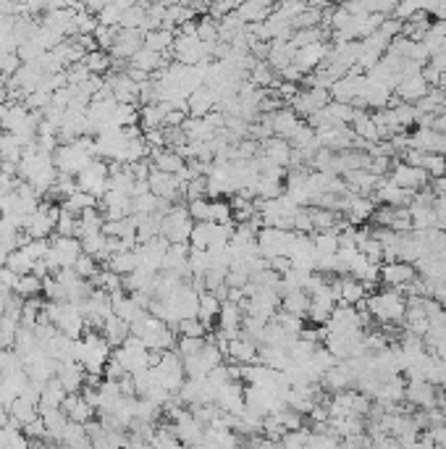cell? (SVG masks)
I'll return each mask as SVG.
<instances>
[{"label":"cell","instance_id":"obj_42","mask_svg":"<svg viewBox=\"0 0 446 449\" xmlns=\"http://www.w3.org/2000/svg\"><path fill=\"white\" fill-rule=\"evenodd\" d=\"M6 265H8L11 271H16L19 276H24V274H32V268H35V260H32V258H29V255H26L21 247H16L13 252H8V263H6Z\"/></svg>","mask_w":446,"mask_h":449},{"label":"cell","instance_id":"obj_40","mask_svg":"<svg viewBox=\"0 0 446 449\" xmlns=\"http://www.w3.org/2000/svg\"><path fill=\"white\" fill-rule=\"evenodd\" d=\"M396 93L402 95L405 100H420L423 95L428 93V87H425V79H423V77H412V79L407 77V79L399 84V90H396Z\"/></svg>","mask_w":446,"mask_h":449},{"label":"cell","instance_id":"obj_41","mask_svg":"<svg viewBox=\"0 0 446 449\" xmlns=\"http://www.w3.org/2000/svg\"><path fill=\"white\" fill-rule=\"evenodd\" d=\"M77 213H71L68 208L61 205V213H58V221H55V234L61 237H77Z\"/></svg>","mask_w":446,"mask_h":449},{"label":"cell","instance_id":"obj_31","mask_svg":"<svg viewBox=\"0 0 446 449\" xmlns=\"http://www.w3.org/2000/svg\"><path fill=\"white\" fill-rule=\"evenodd\" d=\"M66 392L64 383L58 381L55 376H52L50 381H45V386H42V399H39V405H50V408H61L66 399Z\"/></svg>","mask_w":446,"mask_h":449},{"label":"cell","instance_id":"obj_7","mask_svg":"<svg viewBox=\"0 0 446 449\" xmlns=\"http://www.w3.org/2000/svg\"><path fill=\"white\" fill-rule=\"evenodd\" d=\"M380 281L389 284L391 289H399L405 294V289L415 281V268L407 260H389L380 268Z\"/></svg>","mask_w":446,"mask_h":449},{"label":"cell","instance_id":"obj_1","mask_svg":"<svg viewBox=\"0 0 446 449\" xmlns=\"http://www.w3.org/2000/svg\"><path fill=\"white\" fill-rule=\"evenodd\" d=\"M367 310H370V316L383 321V323H394V321H402L405 318L407 300L399 289L380 292V294H373L367 300Z\"/></svg>","mask_w":446,"mask_h":449},{"label":"cell","instance_id":"obj_21","mask_svg":"<svg viewBox=\"0 0 446 449\" xmlns=\"http://www.w3.org/2000/svg\"><path fill=\"white\" fill-rule=\"evenodd\" d=\"M281 310H287L291 316L307 318V310H310V294L307 289H291L281 297Z\"/></svg>","mask_w":446,"mask_h":449},{"label":"cell","instance_id":"obj_33","mask_svg":"<svg viewBox=\"0 0 446 449\" xmlns=\"http://www.w3.org/2000/svg\"><path fill=\"white\" fill-rule=\"evenodd\" d=\"M105 242H108V237H105L103 231H97V234H90V237H81V250L87 252V255H92L95 260H108L110 255H108V250H105Z\"/></svg>","mask_w":446,"mask_h":449},{"label":"cell","instance_id":"obj_8","mask_svg":"<svg viewBox=\"0 0 446 449\" xmlns=\"http://www.w3.org/2000/svg\"><path fill=\"white\" fill-rule=\"evenodd\" d=\"M55 379L64 383V389L71 392H81L84 381H87V370L79 360H58V370H55Z\"/></svg>","mask_w":446,"mask_h":449},{"label":"cell","instance_id":"obj_56","mask_svg":"<svg viewBox=\"0 0 446 449\" xmlns=\"http://www.w3.org/2000/svg\"><path fill=\"white\" fill-rule=\"evenodd\" d=\"M103 376H105V379H116V381H118L121 376H126V368L118 363L116 357L110 355V360L105 363V368H103Z\"/></svg>","mask_w":446,"mask_h":449},{"label":"cell","instance_id":"obj_35","mask_svg":"<svg viewBox=\"0 0 446 449\" xmlns=\"http://www.w3.org/2000/svg\"><path fill=\"white\" fill-rule=\"evenodd\" d=\"M255 195L260 200H271L284 195V179H271V176H260L255 184Z\"/></svg>","mask_w":446,"mask_h":449},{"label":"cell","instance_id":"obj_39","mask_svg":"<svg viewBox=\"0 0 446 449\" xmlns=\"http://www.w3.org/2000/svg\"><path fill=\"white\" fill-rule=\"evenodd\" d=\"M249 79L255 82L258 87H262V90H271L273 87V71H271V64H265V61H255V66L249 68L247 74Z\"/></svg>","mask_w":446,"mask_h":449},{"label":"cell","instance_id":"obj_53","mask_svg":"<svg viewBox=\"0 0 446 449\" xmlns=\"http://www.w3.org/2000/svg\"><path fill=\"white\" fill-rule=\"evenodd\" d=\"M184 198L186 200H197V198H205V176H195L184 184Z\"/></svg>","mask_w":446,"mask_h":449},{"label":"cell","instance_id":"obj_52","mask_svg":"<svg viewBox=\"0 0 446 449\" xmlns=\"http://www.w3.org/2000/svg\"><path fill=\"white\" fill-rule=\"evenodd\" d=\"M42 386H45L42 381H35V379H29L19 397H21V399H26V402H32V405H39V399H42Z\"/></svg>","mask_w":446,"mask_h":449},{"label":"cell","instance_id":"obj_55","mask_svg":"<svg viewBox=\"0 0 446 449\" xmlns=\"http://www.w3.org/2000/svg\"><path fill=\"white\" fill-rule=\"evenodd\" d=\"M16 284H19V274L11 271L8 265H3V268H0V294H3V292H13L16 289Z\"/></svg>","mask_w":446,"mask_h":449},{"label":"cell","instance_id":"obj_49","mask_svg":"<svg viewBox=\"0 0 446 449\" xmlns=\"http://www.w3.org/2000/svg\"><path fill=\"white\" fill-rule=\"evenodd\" d=\"M74 271H77L81 278H92L100 268H97V260L92 258V255H87V252H81L77 258V263H74Z\"/></svg>","mask_w":446,"mask_h":449},{"label":"cell","instance_id":"obj_2","mask_svg":"<svg viewBox=\"0 0 446 449\" xmlns=\"http://www.w3.org/2000/svg\"><path fill=\"white\" fill-rule=\"evenodd\" d=\"M81 252L84 250H81V239L79 237H61V234H55V239L50 242V250L45 255V263L50 265V271L55 274L58 268L77 263V258Z\"/></svg>","mask_w":446,"mask_h":449},{"label":"cell","instance_id":"obj_59","mask_svg":"<svg viewBox=\"0 0 446 449\" xmlns=\"http://www.w3.org/2000/svg\"><path fill=\"white\" fill-rule=\"evenodd\" d=\"M6 294H8V292L0 294V316H6Z\"/></svg>","mask_w":446,"mask_h":449},{"label":"cell","instance_id":"obj_16","mask_svg":"<svg viewBox=\"0 0 446 449\" xmlns=\"http://www.w3.org/2000/svg\"><path fill=\"white\" fill-rule=\"evenodd\" d=\"M271 124H273L275 137H284V140H291V134L302 126L300 116H297L294 111H287V108H278V111H273V113H271Z\"/></svg>","mask_w":446,"mask_h":449},{"label":"cell","instance_id":"obj_37","mask_svg":"<svg viewBox=\"0 0 446 449\" xmlns=\"http://www.w3.org/2000/svg\"><path fill=\"white\" fill-rule=\"evenodd\" d=\"M208 221H213V224H226V221H234V208H231V202H229V200H223V198L210 200Z\"/></svg>","mask_w":446,"mask_h":449},{"label":"cell","instance_id":"obj_44","mask_svg":"<svg viewBox=\"0 0 446 449\" xmlns=\"http://www.w3.org/2000/svg\"><path fill=\"white\" fill-rule=\"evenodd\" d=\"M16 294H21V297H37L42 294V278L35 276V274H24V276H19V284H16Z\"/></svg>","mask_w":446,"mask_h":449},{"label":"cell","instance_id":"obj_28","mask_svg":"<svg viewBox=\"0 0 446 449\" xmlns=\"http://www.w3.org/2000/svg\"><path fill=\"white\" fill-rule=\"evenodd\" d=\"M87 68H90L92 74H108L110 68H113V55L105 53L103 48H95V50H87V55L81 58Z\"/></svg>","mask_w":446,"mask_h":449},{"label":"cell","instance_id":"obj_36","mask_svg":"<svg viewBox=\"0 0 446 449\" xmlns=\"http://www.w3.org/2000/svg\"><path fill=\"white\" fill-rule=\"evenodd\" d=\"M173 329H176V334H179V336H208V331H210L208 323H202L197 316L182 318V321H179Z\"/></svg>","mask_w":446,"mask_h":449},{"label":"cell","instance_id":"obj_19","mask_svg":"<svg viewBox=\"0 0 446 449\" xmlns=\"http://www.w3.org/2000/svg\"><path fill=\"white\" fill-rule=\"evenodd\" d=\"M171 108L166 103H144L139 106V126L144 129H157V126H163V121H166V113H168Z\"/></svg>","mask_w":446,"mask_h":449},{"label":"cell","instance_id":"obj_18","mask_svg":"<svg viewBox=\"0 0 446 449\" xmlns=\"http://www.w3.org/2000/svg\"><path fill=\"white\" fill-rule=\"evenodd\" d=\"M100 331H103V336L108 339V344L110 347H118V344H124V339L131 334L129 329V321H124V318H118L116 313H110V316L103 321V326H100Z\"/></svg>","mask_w":446,"mask_h":449},{"label":"cell","instance_id":"obj_50","mask_svg":"<svg viewBox=\"0 0 446 449\" xmlns=\"http://www.w3.org/2000/svg\"><path fill=\"white\" fill-rule=\"evenodd\" d=\"M186 211L195 221H208L210 216V198H197L186 202Z\"/></svg>","mask_w":446,"mask_h":449},{"label":"cell","instance_id":"obj_9","mask_svg":"<svg viewBox=\"0 0 446 449\" xmlns=\"http://www.w3.org/2000/svg\"><path fill=\"white\" fill-rule=\"evenodd\" d=\"M258 347L260 344L255 339H249L244 334H239L234 339H229V347H226V360L229 363H242V365H249V363H258Z\"/></svg>","mask_w":446,"mask_h":449},{"label":"cell","instance_id":"obj_5","mask_svg":"<svg viewBox=\"0 0 446 449\" xmlns=\"http://www.w3.org/2000/svg\"><path fill=\"white\" fill-rule=\"evenodd\" d=\"M168 245L171 242L163 237V234L147 239V242H137L134 250L139 255V265H142V268H150V271H160V268H163V260H166V252H168Z\"/></svg>","mask_w":446,"mask_h":449},{"label":"cell","instance_id":"obj_3","mask_svg":"<svg viewBox=\"0 0 446 449\" xmlns=\"http://www.w3.org/2000/svg\"><path fill=\"white\" fill-rule=\"evenodd\" d=\"M192 226H195V218L189 216V211L184 205H173L163 221H160V234L168 239V242H189V234H192Z\"/></svg>","mask_w":446,"mask_h":449},{"label":"cell","instance_id":"obj_46","mask_svg":"<svg viewBox=\"0 0 446 449\" xmlns=\"http://www.w3.org/2000/svg\"><path fill=\"white\" fill-rule=\"evenodd\" d=\"M202 344H205V336H179V339H176V350H179V355L182 357H186V355L200 352Z\"/></svg>","mask_w":446,"mask_h":449},{"label":"cell","instance_id":"obj_17","mask_svg":"<svg viewBox=\"0 0 446 449\" xmlns=\"http://www.w3.org/2000/svg\"><path fill=\"white\" fill-rule=\"evenodd\" d=\"M405 397L415 405V408L431 410L436 405V392H433V383L425 381V379H418V381L409 383V389L405 392Z\"/></svg>","mask_w":446,"mask_h":449},{"label":"cell","instance_id":"obj_23","mask_svg":"<svg viewBox=\"0 0 446 449\" xmlns=\"http://www.w3.org/2000/svg\"><path fill=\"white\" fill-rule=\"evenodd\" d=\"M173 42H176V37H173V32H171V29H166V27L144 32V48L157 50V53H163V55L173 50Z\"/></svg>","mask_w":446,"mask_h":449},{"label":"cell","instance_id":"obj_34","mask_svg":"<svg viewBox=\"0 0 446 449\" xmlns=\"http://www.w3.org/2000/svg\"><path fill=\"white\" fill-rule=\"evenodd\" d=\"M19 326H21V318L19 316H11V313L0 316V347H13Z\"/></svg>","mask_w":446,"mask_h":449},{"label":"cell","instance_id":"obj_14","mask_svg":"<svg viewBox=\"0 0 446 449\" xmlns=\"http://www.w3.org/2000/svg\"><path fill=\"white\" fill-rule=\"evenodd\" d=\"M291 142L289 140H284V137H268V140H262L260 142V153L265 155V158H271L273 163H278V166H287L289 169V160H291Z\"/></svg>","mask_w":446,"mask_h":449},{"label":"cell","instance_id":"obj_25","mask_svg":"<svg viewBox=\"0 0 446 449\" xmlns=\"http://www.w3.org/2000/svg\"><path fill=\"white\" fill-rule=\"evenodd\" d=\"M218 310H221V300L213 294V292H202L200 294V310H197V318L202 323H208V329H213V323H218Z\"/></svg>","mask_w":446,"mask_h":449},{"label":"cell","instance_id":"obj_24","mask_svg":"<svg viewBox=\"0 0 446 449\" xmlns=\"http://www.w3.org/2000/svg\"><path fill=\"white\" fill-rule=\"evenodd\" d=\"M105 265H108L110 271L121 274V276H126V274H131L134 268H139V255H137L134 247H131V250H121V252H116V255H110V258L105 260Z\"/></svg>","mask_w":446,"mask_h":449},{"label":"cell","instance_id":"obj_58","mask_svg":"<svg viewBox=\"0 0 446 449\" xmlns=\"http://www.w3.org/2000/svg\"><path fill=\"white\" fill-rule=\"evenodd\" d=\"M433 208H436V213H438V218H446V195H436Z\"/></svg>","mask_w":446,"mask_h":449},{"label":"cell","instance_id":"obj_47","mask_svg":"<svg viewBox=\"0 0 446 449\" xmlns=\"http://www.w3.org/2000/svg\"><path fill=\"white\" fill-rule=\"evenodd\" d=\"M131 208H134V213H155L157 211V198L153 195V192L134 195V198H131Z\"/></svg>","mask_w":446,"mask_h":449},{"label":"cell","instance_id":"obj_51","mask_svg":"<svg viewBox=\"0 0 446 449\" xmlns=\"http://www.w3.org/2000/svg\"><path fill=\"white\" fill-rule=\"evenodd\" d=\"M21 250H24L32 260H42V258L48 255V250H50V242H48V239H29Z\"/></svg>","mask_w":446,"mask_h":449},{"label":"cell","instance_id":"obj_26","mask_svg":"<svg viewBox=\"0 0 446 449\" xmlns=\"http://www.w3.org/2000/svg\"><path fill=\"white\" fill-rule=\"evenodd\" d=\"M61 444H66V447H92L87 426H84V423H77V421H68L64 436H61Z\"/></svg>","mask_w":446,"mask_h":449},{"label":"cell","instance_id":"obj_38","mask_svg":"<svg viewBox=\"0 0 446 449\" xmlns=\"http://www.w3.org/2000/svg\"><path fill=\"white\" fill-rule=\"evenodd\" d=\"M210 265H213L210 250H202V247H192L189 250V271H192V276H202Z\"/></svg>","mask_w":446,"mask_h":449},{"label":"cell","instance_id":"obj_4","mask_svg":"<svg viewBox=\"0 0 446 449\" xmlns=\"http://www.w3.org/2000/svg\"><path fill=\"white\" fill-rule=\"evenodd\" d=\"M108 176H110V169L105 158H92L81 171L77 173V184L79 189L90 192L95 198H103L105 189H108Z\"/></svg>","mask_w":446,"mask_h":449},{"label":"cell","instance_id":"obj_22","mask_svg":"<svg viewBox=\"0 0 446 449\" xmlns=\"http://www.w3.org/2000/svg\"><path fill=\"white\" fill-rule=\"evenodd\" d=\"M103 213L97 211V208H87V211L79 213L77 218V237H90V234H97V231H103Z\"/></svg>","mask_w":446,"mask_h":449},{"label":"cell","instance_id":"obj_32","mask_svg":"<svg viewBox=\"0 0 446 449\" xmlns=\"http://www.w3.org/2000/svg\"><path fill=\"white\" fill-rule=\"evenodd\" d=\"M213 234H215V224L213 221H195L192 234H189V245L208 250V245L213 242Z\"/></svg>","mask_w":446,"mask_h":449},{"label":"cell","instance_id":"obj_54","mask_svg":"<svg viewBox=\"0 0 446 449\" xmlns=\"http://www.w3.org/2000/svg\"><path fill=\"white\" fill-rule=\"evenodd\" d=\"M142 137H144V142L150 145V150L166 147V129H163V126H157V129H144Z\"/></svg>","mask_w":446,"mask_h":449},{"label":"cell","instance_id":"obj_27","mask_svg":"<svg viewBox=\"0 0 446 449\" xmlns=\"http://www.w3.org/2000/svg\"><path fill=\"white\" fill-rule=\"evenodd\" d=\"M236 14L244 19V24H258V21L268 19V6L262 0H242Z\"/></svg>","mask_w":446,"mask_h":449},{"label":"cell","instance_id":"obj_57","mask_svg":"<svg viewBox=\"0 0 446 449\" xmlns=\"http://www.w3.org/2000/svg\"><path fill=\"white\" fill-rule=\"evenodd\" d=\"M184 119H186V111H182V108H171L168 113H166L163 126H182Z\"/></svg>","mask_w":446,"mask_h":449},{"label":"cell","instance_id":"obj_60","mask_svg":"<svg viewBox=\"0 0 446 449\" xmlns=\"http://www.w3.org/2000/svg\"><path fill=\"white\" fill-rule=\"evenodd\" d=\"M8 263V252L6 250H0V268H3V265Z\"/></svg>","mask_w":446,"mask_h":449},{"label":"cell","instance_id":"obj_30","mask_svg":"<svg viewBox=\"0 0 446 449\" xmlns=\"http://www.w3.org/2000/svg\"><path fill=\"white\" fill-rule=\"evenodd\" d=\"M8 412H11V418H16L21 426H26V423H32L39 415V405H32V402H26L21 397H16L11 405H8Z\"/></svg>","mask_w":446,"mask_h":449},{"label":"cell","instance_id":"obj_45","mask_svg":"<svg viewBox=\"0 0 446 449\" xmlns=\"http://www.w3.org/2000/svg\"><path fill=\"white\" fill-rule=\"evenodd\" d=\"M42 294H45V300H52V303H64V300H68V292H66V287L55 276L42 278Z\"/></svg>","mask_w":446,"mask_h":449},{"label":"cell","instance_id":"obj_13","mask_svg":"<svg viewBox=\"0 0 446 449\" xmlns=\"http://www.w3.org/2000/svg\"><path fill=\"white\" fill-rule=\"evenodd\" d=\"M215 108V90L208 84H200L195 93H189L186 97V113L189 116H205Z\"/></svg>","mask_w":446,"mask_h":449},{"label":"cell","instance_id":"obj_12","mask_svg":"<svg viewBox=\"0 0 446 449\" xmlns=\"http://www.w3.org/2000/svg\"><path fill=\"white\" fill-rule=\"evenodd\" d=\"M61 408L66 410L68 421H77V423L92 421V418H95V412H97V410L87 402V397L81 394V392H71V394H66V399H64V405H61Z\"/></svg>","mask_w":446,"mask_h":449},{"label":"cell","instance_id":"obj_11","mask_svg":"<svg viewBox=\"0 0 446 449\" xmlns=\"http://www.w3.org/2000/svg\"><path fill=\"white\" fill-rule=\"evenodd\" d=\"M331 287H333V294H336V303H349V305H360L365 300L367 294V287L360 281V278H336V281H331Z\"/></svg>","mask_w":446,"mask_h":449},{"label":"cell","instance_id":"obj_48","mask_svg":"<svg viewBox=\"0 0 446 449\" xmlns=\"http://www.w3.org/2000/svg\"><path fill=\"white\" fill-rule=\"evenodd\" d=\"M197 37H200L202 42H215V40H218V19H213V16L202 19V21L197 24Z\"/></svg>","mask_w":446,"mask_h":449},{"label":"cell","instance_id":"obj_20","mask_svg":"<svg viewBox=\"0 0 446 449\" xmlns=\"http://www.w3.org/2000/svg\"><path fill=\"white\" fill-rule=\"evenodd\" d=\"M131 66L142 68V71H147V74H155V71H160V68L166 66V58H163V53H157V50H150V48H139L137 53L129 58Z\"/></svg>","mask_w":446,"mask_h":449},{"label":"cell","instance_id":"obj_10","mask_svg":"<svg viewBox=\"0 0 446 449\" xmlns=\"http://www.w3.org/2000/svg\"><path fill=\"white\" fill-rule=\"evenodd\" d=\"M428 173L423 171L420 166H412V163H396L391 171V182L399 187H405V189H409V192H415V189H420V187L428 184Z\"/></svg>","mask_w":446,"mask_h":449},{"label":"cell","instance_id":"obj_6","mask_svg":"<svg viewBox=\"0 0 446 449\" xmlns=\"http://www.w3.org/2000/svg\"><path fill=\"white\" fill-rule=\"evenodd\" d=\"M147 184H150V192L155 198L171 200V202H179L184 198V184L179 182L176 173H166V171H157L153 169L150 176H147Z\"/></svg>","mask_w":446,"mask_h":449},{"label":"cell","instance_id":"obj_29","mask_svg":"<svg viewBox=\"0 0 446 449\" xmlns=\"http://www.w3.org/2000/svg\"><path fill=\"white\" fill-rule=\"evenodd\" d=\"M61 205L79 216V213L87 211V208H97V205H100V198H95V195H90V192H84V189H77V192L68 195Z\"/></svg>","mask_w":446,"mask_h":449},{"label":"cell","instance_id":"obj_43","mask_svg":"<svg viewBox=\"0 0 446 449\" xmlns=\"http://www.w3.org/2000/svg\"><path fill=\"white\" fill-rule=\"evenodd\" d=\"M21 368H24L21 355H19L13 347H0V376L13 373V370H21Z\"/></svg>","mask_w":446,"mask_h":449},{"label":"cell","instance_id":"obj_15","mask_svg":"<svg viewBox=\"0 0 446 449\" xmlns=\"http://www.w3.org/2000/svg\"><path fill=\"white\" fill-rule=\"evenodd\" d=\"M150 163H153V169H157V171L179 173L186 160H184L182 153H176L173 147H157V150L150 153Z\"/></svg>","mask_w":446,"mask_h":449}]
</instances>
